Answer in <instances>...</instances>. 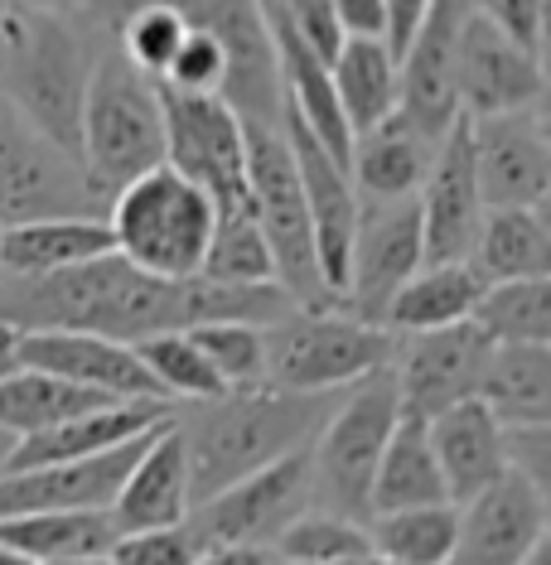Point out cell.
<instances>
[{
  "label": "cell",
  "instance_id": "3",
  "mask_svg": "<svg viewBox=\"0 0 551 565\" xmlns=\"http://www.w3.org/2000/svg\"><path fill=\"white\" fill-rule=\"evenodd\" d=\"M78 160L93 174V184L107 194V203L126 179L165 164L160 83L146 78L112 40L102 44L93 83H87V97H83Z\"/></svg>",
  "mask_w": 551,
  "mask_h": 565
},
{
  "label": "cell",
  "instance_id": "42",
  "mask_svg": "<svg viewBox=\"0 0 551 565\" xmlns=\"http://www.w3.org/2000/svg\"><path fill=\"white\" fill-rule=\"evenodd\" d=\"M160 83L174 87V93H218V87H223V49L213 44V34L189 24V34L179 40L170 68L160 73Z\"/></svg>",
  "mask_w": 551,
  "mask_h": 565
},
{
  "label": "cell",
  "instance_id": "20",
  "mask_svg": "<svg viewBox=\"0 0 551 565\" xmlns=\"http://www.w3.org/2000/svg\"><path fill=\"white\" fill-rule=\"evenodd\" d=\"M416 213H421L426 262H465L474 252V237H479L484 223V194H479V174H474L465 117L435 146V160L416 189Z\"/></svg>",
  "mask_w": 551,
  "mask_h": 565
},
{
  "label": "cell",
  "instance_id": "29",
  "mask_svg": "<svg viewBox=\"0 0 551 565\" xmlns=\"http://www.w3.org/2000/svg\"><path fill=\"white\" fill-rule=\"evenodd\" d=\"M426 503H451L441 465H435V449H431V430L421 416H396L373 469V488H368V518L373 512H396V508H426Z\"/></svg>",
  "mask_w": 551,
  "mask_h": 565
},
{
  "label": "cell",
  "instance_id": "2",
  "mask_svg": "<svg viewBox=\"0 0 551 565\" xmlns=\"http://www.w3.org/2000/svg\"><path fill=\"white\" fill-rule=\"evenodd\" d=\"M107 34L83 10L15 6L0 30V97L78 156L83 97Z\"/></svg>",
  "mask_w": 551,
  "mask_h": 565
},
{
  "label": "cell",
  "instance_id": "49",
  "mask_svg": "<svg viewBox=\"0 0 551 565\" xmlns=\"http://www.w3.org/2000/svg\"><path fill=\"white\" fill-rule=\"evenodd\" d=\"M24 10H83L87 0H15Z\"/></svg>",
  "mask_w": 551,
  "mask_h": 565
},
{
  "label": "cell",
  "instance_id": "11",
  "mask_svg": "<svg viewBox=\"0 0 551 565\" xmlns=\"http://www.w3.org/2000/svg\"><path fill=\"white\" fill-rule=\"evenodd\" d=\"M189 24L213 34L223 49V87L218 97L252 126H280L286 87H280V54L262 0H189Z\"/></svg>",
  "mask_w": 551,
  "mask_h": 565
},
{
  "label": "cell",
  "instance_id": "15",
  "mask_svg": "<svg viewBox=\"0 0 551 565\" xmlns=\"http://www.w3.org/2000/svg\"><path fill=\"white\" fill-rule=\"evenodd\" d=\"M547 546V488L508 469L484 493L459 503L445 565H528Z\"/></svg>",
  "mask_w": 551,
  "mask_h": 565
},
{
  "label": "cell",
  "instance_id": "34",
  "mask_svg": "<svg viewBox=\"0 0 551 565\" xmlns=\"http://www.w3.org/2000/svg\"><path fill=\"white\" fill-rule=\"evenodd\" d=\"M455 503H426V508H396L368 518V542L392 565H445L455 546Z\"/></svg>",
  "mask_w": 551,
  "mask_h": 565
},
{
  "label": "cell",
  "instance_id": "22",
  "mask_svg": "<svg viewBox=\"0 0 551 565\" xmlns=\"http://www.w3.org/2000/svg\"><path fill=\"white\" fill-rule=\"evenodd\" d=\"M189 455H184V435H179L174 416L150 435L146 449L136 455V465L126 469L121 488L112 493L107 518L121 532H146V526H170L184 522L189 512Z\"/></svg>",
  "mask_w": 551,
  "mask_h": 565
},
{
  "label": "cell",
  "instance_id": "41",
  "mask_svg": "<svg viewBox=\"0 0 551 565\" xmlns=\"http://www.w3.org/2000/svg\"><path fill=\"white\" fill-rule=\"evenodd\" d=\"M199 551L203 546L189 532V522H170V526H146V532H121L107 556L117 565H194Z\"/></svg>",
  "mask_w": 551,
  "mask_h": 565
},
{
  "label": "cell",
  "instance_id": "6",
  "mask_svg": "<svg viewBox=\"0 0 551 565\" xmlns=\"http://www.w3.org/2000/svg\"><path fill=\"white\" fill-rule=\"evenodd\" d=\"M402 416L392 367L343 387L335 411L310 440V503L368 522V488L382 459V445Z\"/></svg>",
  "mask_w": 551,
  "mask_h": 565
},
{
  "label": "cell",
  "instance_id": "53",
  "mask_svg": "<svg viewBox=\"0 0 551 565\" xmlns=\"http://www.w3.org/2000/svg\"><path fill=\"white\" fill-rule=\"evenodd\" d=\"M10 10H15V0H0V30H6V20H10Z\"/></svg>",
  "mask_w": 551,
  "mask_h": 565
},
{
  "label": "cell",
  "instance_id": "13",
  "mask_svg": "<svg viewBox=\"0 0 551 565\" xmlns=\"http://www.w3.org/2000/svg\"><path fill=\"white\" fill-rule=\"evenodd\" d=\"M474 174H479L484 209H547L551 194V140L547 111H494V117H465Z\"/></svg>",
  "mask_w": 551,
  "mask_h": 565
},
{
  "label": "cell",
  "instance_id": "39",
  "mask_svg": "<svg viewBox=\"0 0 551 565\" xmlns=\"http://www.w3.org/2000/svg\"><path fill=\"white\" fill-rule=\"evenodd\" d=\"M194 343L209 358V367L218 372L227 392L233 387H262L266 382V339L262 324H247V319H209V324H194Z\"/></svg>",
  "mask_w": 551,
  "mask_h": 565
},
{
  "label": "cell",
  "instance_id": "54",
  "mask_svg": "<svg viewBox=\"0 0 551 565\" xmlns=\"http://www.w3.org/2000/svg\"><path fill=\"white\" fill-rule=\"evenodd\" d=\"M10 445H15V440H10V435H6V430H0V465H6V455H10Z\"/></svg>",
  "mask_w": 551,
  "mask_h": 565
},
{
  "label": "cell",
  "instance_id": "14",
  "mask_svg": "<svg viewBox=\"0 0 551 565\" xmlns=\"http://www.w3.org/2000/svg\"><path fill=\"white\" fill-rule=\"evenodd\" d=\"M455 93H459V117L542 107L547 97L542 54L518 44L508 30H498L489 15H479L469 6L465 30H459V54H455Z\"/></svg>",
  "mask_w": 551,
  "mask_h": 565
},
{
  "label": "cell",
  "instance_id": "52",
  "mask_svg": "<svg viewBox=\"0 0 551 565\" xmlns=\"http://www.w3.org/2000/svg\"><path fill=\"white\" fill-rule=\"evenodd\" d=\"M0 565H34V561H24L20 551H10L6 542H0Z\"/></svg>",
  "mask_w": 551,
  "mask_h": 565
},
{
  "label": "cell",
  "instance_id": "10",
  "mask_svg": "<svg viewBox=\"0 0 551 565\" xmlns=\"http://www.w3.org/2000/svg\"><path fill=\"white\" fill-rule=\"evenodd\" d=\"M305 508H310V445L189 503L184 522L199 546H272L280 526Z\"/></svg>",
  "mask_w": 551,
  "mask_h": 565
},
{
  "label": "cell",
  "instance_id": "17",
  "mask_svg": "<svg viewBox=\"0 0 551 565\" xmlns=\"http://www.w3.org/2000/svg\"><path fill=\"white\" fill-rule=\"evenodd\" d=\"M474 0H431L412 40L396 54V111L441 140L459 121L455 54Z\"/></svg>",
  "mask_w": 551,
  "mask_h": 565
},
{
  "label": "cell",
  "instance_id": "44",
  "mask_svg": "<svg viewBox=\"0 0 551 565\" xmlns=\"http://www.w3.org/2000/svg\"><path fill=\"white\" fill-rule=\"evenodd\" d=\"M184 6H189V0H87L83 15L112 40V30H117L121 20L140 15V10H184Z\"/></svg>",
  "mask_w": 551,
  "mask_h": 565
},
{
  "label": "cell",
  "instance_id": "21",
  "mask_svg": "<svg viewBox=\"0 0 551 565\" xmlns=\"http://www.w3.org/2000/svg\"><path fill=\"white\" fill-rule=\"evenodd\" d=\"M165 426V420H160ZM160 426L140 430L136 440L117 449H102L87 459H59V465H34V469H6L0 473V518L10 512H44V508H107L112 493L121 488L126 469Z\"/></svg>",
  "mask_w": 551,
  "mask_h": 565
},
{
  "label": "cell",
  "instance_id": "45",
  "mask_svg": "<svg viewBox=\"0 0 551 565\" xmlns=\"http://www.w3.org/2000/svg\"><path fill=\"white\" fill-rule=\"evenodd\" d=\"M329 15H335L339 34H382L388 30L382 0H329Z\"/></svg>",
  "mask_w": 551,
  "mask_h": 565
},
{
  "label": "cell",
  "instance_id": "30",
  "mask_svg": "<svg viewBox=\"0 0 551 565\" xmlns=\"http://www.w3.org/2000/svg\"><path fill=\"white\" fill-rule=\"evenodd\" d=\"M0 542L20 551L24 561H73V556H107L117 542L107 508H44V512H10L0 518Z\"/></svg>",
  "mask_w": 551,
  "mask_h": 565
},
{
  "label": "cell",
  "instance_id": "48",
  "mask_svg": "<svg viewBox=\"0 0 551 565\" xmlns=\"http://www.w3.org/2000/svg\"><path fill=\"white\" fill-rule=\"evenodd\" d=\"M20 367V329L10 319H0V377Z\"/></svg>",
  "mask_w": 551,
  "mask_h": 565
},
{
  "label": "cell",
  "instance_id": "26",
  "mask_svg": "<svg viewBox=\"0 0 551 565\" xmlns=\"http://www.w3.org/2000/svg\"><path fill=\"white\" fill-rule=\"evenodd\" d=\"M112 252V227L107 217H30V223H6L0 227V280H24V276H49L63 266L93 262Z\"/></svg>",
  "mask_w": 551,
  "mask_h": 565
},
{
  "label": "cell",
  "instance_id": "32",
  "mask_svg": "<svg viewBox=\"0 0 551 565\" xmlns=\"http://www.w3.org/2000/svg\"><path fill=\"white\" fill-rule=\"evenodd\" d=\"M469 262L484 271V280L551 276L547 209H484Z\"/></svg>",
  "mask_w": 551,
  "mask_h": 565
},
{
  "label": "cell",
  "instance_id": "18",
  "mask_svg": "<svg viewBox=\"0 0 551 565\" xmlns=\"http://www.w3.org/2000/svg\"><path fill=\"white\" fill-rule=\"evenodd\" d=\"M280 126H286V146H290V160H296V174H300V189H305V209H310L319 276H325L329 300L339 305L363 199H358V189L349 179V164H343L325 140H315V131H305L290 111L280 117Z\"/></svg>",
  "mask_w": 551,
  "mask_h": 565
},
{
  "label": "cell",
  "instance_id": "25",
  "mask_svg": "<svg viewBox=\"0 0 551 565\" xmlns=\"http://www.w3.org/2000/svg\"><path fill=\"white\" fill-rule=\"evenodd\" d=\"M174 406L165 402H107V406H93V411H78V416L59 420L49 430H34V435H20L10 445L6 469H34V465H59V459H87V455H102V449H117L126 440H136L140 430L160 426L170 420Z\"/></svg>",
  "mask_w": 551,
  "mask_h": 565
},
{
  "label": "cell",
  "instance_id": "43",
  "mask_svg": "<svg viewBox=\"0 0 551 565\" xmlns=\"http://www.w3.org/2000/svg\"><path fill=\"white\" fill-rule=\"evenodd\" d=\"M479 15H489L498 30H508L518 44L542 54L547 44V0H474Z\"/></svg>",
  "mask_w": 551,
  "mask_h": 565
},
{
  "label": "cell",
  "instance_id": "12",
  "mask_svg": "<svg viewBox=\"0 0 551 565\" xmlns=\"http://www.w3.org/2000/svg\"><path fill=\"white\" fill-rule=\"evenodd\" d=\"M494 343L479 333L474 319L445 329H421V333H396L392 349V382H396V406L402 416H441L445 406L469 402L479 392L484 363H489Z\"/></svg>",
  "mask_w": 551,
  "mask_h": 565
},
{
  "label": "cell",
  "instance_id": "1",
  "mask_svg": "<svg viewBox=\"0 0 551 565\" xmlns=\"http://www.w3.org/2000/svg\"><path fill=\"white\" fill-rule=\"evenodd\" d=\"M343 392H290V387H233L194 402L174 416L189 455V498H209L242 473L305 449Z\"/></svg>",
  "mask_w": 551,
  "mask_h": 565
},
{
  "label": "cell",
  "instance_id": "35",
  "mask_svg": "<svg viewBox=\"0 0 551 565\" xmlns=\"http://www.w3.org/2000/svg\"><path fill=\"white\" fill-rule=\"evenodd\" d=\"M469 319L489 343H551V276L489 280Z\"/></svg>",
  "mask_w": 551,
  "mask_h": 565
},
{
  "label": "cell",
  "instance_id": "19",
  "mask_svg": "<svg viewBox=\"0 0 551 565\" xmlns=\"http://www.w3.org/2000/svg\"><path fill=\"white\" fill-rule=\"evenodd\" d=\"M20 363L54 372L63 382H78V387H93L102 396H112V402H165L160 387L150 382L146 363H140L136 343L107 339V333H93V329L20 333Z\"/></svg>",
  "mask_w": 551,
  "mask_h": 565
},
{
  "label": "cell",
  "instance_id": "28",
  "mask_svg": "<svg viewBox=\"0 0 551 565\" xmlns=\"http://www.w3.org/2000/svg\"><path fill=\"white\" fill-rule=\"evenodd\" d=\"M474 396L498 426H551V343H494Z\"/></svg>",
  "mask_w": 551,
  "mask_h": 565
},
{
  "label": "cell",
  "instance_id": "16",
  "mask_svg": "<svg viewBox=\"0 0 551 565\" xmlns=\"http://www.w3.org/2000/svg\"><path fill=\"white\" fill-rule=\"evenodd\" d=\"M426 266V242H421V213L416 199L396 203H363L358 233L349 252V276H343L339 305L358 319L382 324V310L406 276Z\"/></svg>",
  "mask_w": 551,
  "mask_h": 565
},
{
  "label": "cell",
  "instance_id": "24",
  "mask_svg": "<svg viewBox=\"0 0 551 565\" xmlns=\"http://www.w3.org/2000/svg\"><path fill=\"white\" fill-rule=\"evenodd\" d=\"M435 146L441 140L426 136L416 121H406L402 111H388L382 121L353 131L349 140V179L363 203H396L416 199L421 179H426Z\"/></svg>",
  "mask_w": 551,
  "mask_h": 565
},
{
  "label": "cell",
  "instance_id": "51",
  "mask_svg": "<svg viewBox=\"0 0 551 565\" xmlns=\"http://www.w3.org/2000/svg\"><path fill=\"white\" fill-rule=\"evenodd\" d=\"M49 565H117L112 556H73V561H49Z\"/></svg>",
  "mask_w": 551,
  "mask_h": 565
},
{
  "label": "cell",
  "instance_id": "47",
  "mask_svg": "<svg viewBox=\"0 0 551 565\" xmlns=\"http://www.w3.org/2000/svg\"><path fill=\"white\" fill-rule=\"evenodd\" d=\"M194 565H280L272 546H203Z\"/></svg>",
  "mask_w": 551,
  "mask_h": 565
},
{
  "label": "cell",
  "instance_id": "9",
  "mask_svg": "<svg viewBox=\"0 0 551 565\" xmlns=\"http://www.w3.org/2000/svg\"><path fill=\"white\" fill-rule=\"evenodd\" d=\"M165 164L194 179L218 213L247 209V126L218 93H174L160 83Z\"/></svg>",
  "mask_w": 551,
  "mask_h": 565
},
{
  "label": "cell",
  "instance_id": "27",
  "mask_svg": "<svg viewBox=\"0 0 551 565\" xmlns=\"http://www.w3.org/2000/svg\"><path fill=\"white\" fill-rule=\"evenodd\" d=\"M484 271L469 262H426L396 286V295L382 310V324L392 333H421V329H445L474 315L484 295Z\"/></svg>",
  "mask_w": 551,
  "mask_h": 565
},
{
  "label": "cell",
  "instance_id": "31",
  "mask_svg": "<svg viewBox=\"0 0 551 565\" xmlns=\"http://www.w3.org/2000/svg\"><path fill=\"white\" fill-rule=\"evenodd\" d=\"M329 83H335L339 111L349 131L382 121L396 111V54L382 34H343L329 54Z\"/></svg>",
  "mask_w": 551,
  "mask_h": 565
},
{
  "label": "cell",
  "instance_id": "33",
  "mask_svg": "<svg viewBox=\"0 0 551 565\" xmlns=\"http://www.w3.org/2000/svg\"><path fill=\"white\" fill-rule=\"evenodd\" d=\"M112 396H102L93 387H78V382H63L54 372H40V367H15L0 377V430L10 440L20 435H34V430H49L59 420L78 416V411H93V406H107Z\"/></svg>",
  "mask_w": 551,
  "mask_h": 565
},
{
  "label": "cell",
  "instance_id": "38",
  "mask_svg": "<svg viewBox=\"0 0 551 565\" xmlns=\"http://www.w3.org/2000/svg\"><path fill=\"white\" fill-rule=\"evenodd\" d=\"M199 276L223 280V286H276L272 247H266V237H262V227H256L252 209L218 213Z\"/></svg>",
  "mask_w": 551,
  "mask_h": 565
},
{
  "label": "cell",
  "instance_id": "7",
  "mask_svg": "<svg viewBox=\"0 0 551 565\" xmlns=\"http://www.w3.org/2000/svg\"><path fill=\"white\" fill-rule=\"evenodd\" d=\"M247 126V209L272 247L276 286L296 305H335L325 290V276H319L315 227L286 146V126Z\"/></svg>",
  "mask_w": 551,
  "mask_h": 565
},
{
  "label": "cell",
  "instance_id": "37",
  "mask_svg": "<svg viewBox=\"0 0 551 565\" xmlns=\"http://www.w3.org/2000/svg\"><path fill=\"white\" fill-rule=\"evenodd\" d=\"M272 551L280 565H329V561L363 556V551H373V542H368V522L310 503L280 526Z\"/></svg>",
  "mask_w": 551,
  "mask_h": 565
},
{
  "label": "cell",
  "instance_id": "4",
  "mask_svg": "<svg viewBox=\"0 0 551 565\" xmlns=\"http://www.w3.org/2000/svg\"><path fill=\"white\" fill-rule=\"evenodd\" d=\"M102 217L112 227V252H121L131 266L150 276L189 280L203 266L218 209L194 179H184L170 164H156V170L126 179Z\"/></svg>",
  "mask_w": 551,
  "mask_h": 565
},
{
  "label": "cell",
  "instance_id": "5",
  "mask_svg": "<svg viewBox=\"0 0 551 565\" xmlns=\"http://www.w3.org/2000/svg\"><path fill=\"white\" fill-rule=\"evenodd\" d=\"M266 382L290 392H343L392 363L396 333L373 319H358L343 305H290L262 324Z\"/></svg>",
  "mask_w": 551,
  "mask_h": 565
},
{
  "label": "cell",
  "instance_id": "50",
  "mask_svg": "<svg viewBox=\"0 0 551 565\" xmlns=\"http://www.w3.org/2000/svg\"><path fill=\"white\" fill-rule=\"evenodd\" d=\"M329 565H392V561H382L378 551H363V556H349V561H329Z\"/></svg>",
  "mask_w": 551,
  "mask_h": 565
},
{
  "label": "cell",
  "instance_id": "36",
  "mask_svg": "<svg viewBox=\"0 0 551 565\" xmlns=\"http://www.w3.org/2000/svg\"><path fill=\"white\" fill-rule=\"evenodd\" d=\"M140 363H146L150 382L160 387L165 402H209V396L227 392L223 382H218V372L209 367V358H203V349L194 343V333L189 329H165V333H150V339L136 343Z\"/></svg>",
  "mask_w": 551,
  "mask_h": 565
},
{
  "label": "cell",
  "instance_id": "46",
  "mask_svg": "<svg viewBox=\"0 0 551 565\" xmlns=\"http://www.w3.org/2000/svg\"><path fill=\"white\" fill-rule=\"evenodd\" d=\"M431 0H382V10H388V30H382V40L392 44V54H402V44L412 40V30L421 24Z\"/></svg>",
  "mask_w": 551,
  "mask_h": 565
},
{
  "label": "cell",
  "instance_id": "23",
  "mask_svg": "<svg viewBox=\"0 0 551 565\" xmlns=\"http://www.w3.org/2000/svg\"><path fill=\"white\" fill-rule=\"evenodd\" d=\"M426 430H431L435 465H441V479H445V498L455 508L469 503L474 493H484L494 479L508 473L504 426H498V416L479 396L445 406L441 416L426 420Z\"/></svg>",
  "mask_w": 551,
  "mask_h": 565
},
{
  "label": "cell",
  "instance_id": "40",
  "mask_svg": "<svg viewBox=\"0 0 551 565\" xmlns=\"http://www.w3.org/2000/svg\"><path fill=\"white\" fill-rule=\"evenodd\" d=\"M184 34H189L184 10H140V15L121 20L117 30H112V44H117L146 78L160 83V73L170 68V58H174V49Z\"/></svg>",
  "mask_w": 551,
  "mask_h": 565
},
{
  "label": "cell",
  "instance_id": "8",
  "mask_svg": "<svg viewBox=\"0 0 551 565\" xmlns=\"http://www.w3.org/2000/svg\"><path fill=\"white\" fill-rule=\"evenodd\" d=\"M102 217L107 194L93 184L83 160L44 136L0 97V227L30 217Z\"/></svg>",
  "mask_w": 551,
  "mask_h": 565
}]
</instances>
